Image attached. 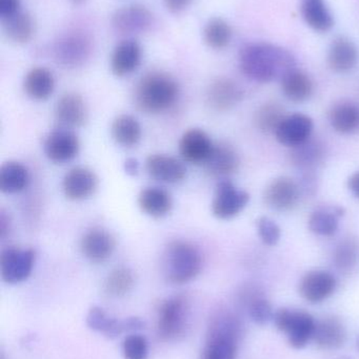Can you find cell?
<instances>
[{
	"mask_svg": "<svg viewBox=\"0 0 359 359\" xmlns=\"http://www.w3.org/2000/svg\"><path fill=\"white\" fill-rule=\"evenodd\" d=\"M240 69L253 81L268 83L282 80L296 69V61L289 50L270 43H252L244 46L240 54Z\"/></svg>",
	"mask_w": 359,
	"mask_h": 359,
	"instance_id": "cell-1",
	"label": "cell"
},
{
	"mask_svg": "<svg viewBox=\"0 0 359 359\" xmlns=\"http://www.w3.org/2000/svg\"><path fill=\"white\" fill-rule=\"evenodd\" d=\"M179 86L174 78L162 72L143 76L134 92L135 107L149 115H157L170 109L178 100Z\"/></svg>",
	"mask_w": 359,
	"mask_h": 359,
	"instance_id": "cell-2",
	"label": "cell"
},
{
	"mask_svg": "<svg viewBox=\"0 0 359 359\" xmlns=\"http://www.w3.org/2000/svg\"><path fill=\"white\" fill-rule=\"evenodd\" d=\"M164 273L169 282L183 285L191 282L202 271L200 250L185 241H173L164 251Z\"/></svg>",
	"mask_w": 359,
	"mask_h": 359,
	"instance_id": "cell-3",
	"label": "cell"
},
{
	"mask_svg": "<svg viewBox=\"0 0 359 359\" xmlns=\"http://www.w3.org/2000/svg\"><path fill=\"white\" fill-rule=\"evenodd\" d=\"M240 326L233 316L221 314L215 318L202 359H236Z\"/></svg>",
	"mask_w": 359,
	"mask_h": 359,
	"instance_id": "cell-4",
	"label": "cell"
},
{
	"mask_svg": "<svg viewBox=\"0 0 359 359\" xmlns=\"http://www.w3.org/2000/svg\"><path fill=\"white\" fill-rule=\"evenodd\" d=\"M189 320V305L183 295L167 299L158 309L157 331L164 341H175L185 334Z\"/></svg>",
	"mask_w": 359,
	"mask_h": 359,
	"instance_id": "cell-5",
	"label": "cell"
},
{
	"mask_svg": "<svg viewBox=\"0 0 359 359\" xmlns=\"http://www.w3.org/2000/svg\"><path fill=\"white\" fill-rule=\"evenodd\" d=\"M273 318L278 330L287 335L293 348L301 349L313 339L316 322L308 312L284 308L278 310Z\"/></svg>",
	"mask_w": 359,
	"mask_h": 359,
	"instance_id": "cell-6",
	"label": "cell"
},
{
	"mask_svg": "<svg viewBox=\"0 0 359 359\" xmlns=\"http://www.w3.org/2000/svg\"><path fill=\"white\" fill-rule=\"evenodd\" d=\"M35 251L30 248L8 247L0 255V276L6 284H19L31 276L35 264Z\"/></svg>",
	"mask_w": 359,
	"mask_h": 359,
	"instance_id": "cell-7",
	"label": "cell"
},
{
	"mask_svg": "<svg viewBox=\"0 0 359 359\" xmlns=\"http://www.w3.org/2000/svg\"><path fill=\"white\" fill-rule=\"evenodd\" d=\"M250 201V194L236 187L229 180L217 184L212 201V213L219 219H230L240 215Z\"/></svg>",
	"mask_w": 359,
	"mask_h": 359,
	"instance_id": "cell-8",
	"label": "cell"
},
{
	"mask_svg": "<svg viewBox=\"0 0 359 359\" xmlns=\"http://www.w3.org/2000/svg\"><path fill=\"white\" fill-rule=\"evenodd\" d=\"M53 52L58 65L74 69L88 60L92 52V41L88 35L79 32L67 34L55 43Z\"/></svg>",
	"mask_w": 359,
	"mask_h": 359,
	"instance_id": "cell-9",
	"label": "cell"
},
{
	"mask_svg": "<svg viewBox=\"0 0 359 359\" xmlns=\"http://www.w3.org/2000/svg\"><path fill=\"white\" fill-rule=\"evenodd\" d=\"M112 27L122 34H138L149 31L154 23L151 11L143 4H129L112 15Z\"/></svg>",
	"mask_w": 359,
	"mask_h": 359,
	"instance_id": "cell-10",
	"label": "cell"
},
{
	"mask_svg": "<svg viewBox=\"0 0 359 359\" xmlns=\"http://www.w3.org/2000/svg\"><path fill=\"white\" fill-rule=\"evenodd\" d=\"M313 120L305 114L295 113L287 115L276 128V140L285 147H293L303 144L311 138Z\"/></svg>",
	"mask_w": 359,
	"mask_h": 359,
	"instance_id": "cell-11",
	"label": "cell"
},
{
	"mask_svg": "<svg viewBox=\"0 0 359 359\" xmlns=\"http://www.w3.org/2000/svg\"><path fill=\"white\" fill-rule=\"evenodd\" d=\"M301 196V187L294 180L289 177H280L273 180L266 187L263 200L273 210L285 212L296 206Z\"/></svg>",
	"mask_w": 359,
	"mask_h": 359,
	"instance_id": "cell-12",
	"label": "cell"
},
{
	"mask_svg": "<svg viewBox=\"0 0 359 359\" xmlns=\"http://www.w3.org/2000/svg\"><path fill=\"white\" fill-rule=\"evenodd\" d=\"M79 149V139L67 130H53L46 136L44 143L46 158L56 164L71 161L77 157Z\"/></svg>",
	"mask_w": 359,
	"mask_h": 359,
	"instance_id": "cell-13",
	"label": "cell"
},
{
	"mask_svg": "<svg viewBox=\"0 0 359 359\" xmlns=\"http://www.w3.org/2000/svg\"><path fill=\"white\" fill-rule=\"evenodd\" d=\"M337 278L325 270L307 272L299 283L301 297L311 304L322 303L331 297L337 289Z\"/></svg>",
	"mask_w": 359,
	"mask_h": 359,
	"instance_id": "cell-14",
	"label": "cell"
},
{
	"mask_svg": "<svg viewBox=\"0 0 359 359\" xmlns=\"http://www.w3.org/2000/svg\"><path fill=\"white\" fill-rule=\"evenodd\" d=\"M214 143L209 135L200 128H191L181 136L179 154L183 161L195 165H204L212 151Z\"/></svg>",
	"mask_w": 359,
	"mask_h": 359,
	"instance_id": "cell-15",
	"label": "cell"
},
{
	"mask_svg": "<svg viewBox=\"0 0 359 359\" xmlns=\"http://www.w3.org/2000/svg\"><path fill=\"white\" fill-rule=\"evenodd\" d=\"M115 248V238L109 231L101 228L89 230L80 240L82 255L95 264L107 261L113 255Z\"/></svg>",
	"mask_w": 359,
	"mask_h": 359,
	"instance_id": "cell-16",
	"label": "cell"
},
{
	"mask_svg": "<svg viewBox=\"0 0 359 359\" xmlns=\"http://www.w3.org/2000/svg\"><path fill=\"white\" fill-rule=\"evenodd\" d=\"M98 188V178L84 166L72 168L63 180V190L69 200L82 201L92 196Z\"/></svg>",
	"mask_w": 359,
	"mask_h": 359,
	"instance_id": "cell-17",
	"label": "cell"
},
{
	"mask_svg": "<svg viewBox=\"0 0 359 359\" xmlns=\"http://www.w3.org/2000/svg\"><path fill=\"white\" fill-rule=\"evenodd\" d=\"M244 92L242 88L229 78H218L209 86L207 102L211 109L217 111H227L242 101Z\"/></svg>",
	"mask_w": 359,
	"mask_h": 359,
	"instance_id": "cell-18",
	"label": "cell"
},
{
	"mask_svg": "<svg viewBox=\"0 0 359 359\" xmlns=\"http://www.w3.org/2000/svg\"><path fill=\"white\" fill-rule=\"evenodd\" d=\"M145 170L151 178L164 183H179L187 176V168L183 162L162 154L149 156L145 161Z\"/></svg>",
	"mask_w": 359,
	"mask_h": 359,
	"instance_id": "cell-19",
	"label": "cell"
},
{
	"mask_svg": "<svg viewBox=\"0 0 359 359\" xmlns=\"http://www.w3.org/2000/svg\"><path fill=\"white\" fill-rule=\"evenodd\" d=\"M55 117L59 123L67 128H81L88 121L86 102L80 95L67 93L57 101Z\"/></svg>",
	"mask_w": 359,
	"mask_h": 359,
	"instance_id": "cell-20",
	"label": "cell"
},
{
	"mask_svg": "<svg viewBox=\"0 0 359 359\" xmlns=\"http://www.w3.org/2000/svg\"><path fill=\"white\" fill-rule=\"evenodd\" d=\"M204 166L210 176L225 178L238 170L240 157L232 145L226 142L217 143L213 147L212 151Z\"/></svg>",
	"mask_w": 359,
	"mask_h": 359,
	"instance_id": "cell-21",
	"label": "cell"
},
{
	"mask_svg": "<svg viewBox=\"0 0 359 359\" xmlns=\"http://www.w3.org/2000/svg\"><path fill=\"white\" fill-rule=\"evenodd\" d=\"M143 50L135 40H124L116 46L111 56V71L122 78L134 73L141 63Z\"/></svg>",
	"mask_w": 359,
	"mask_h": 359,
	"instance_id": "cell-22",
	"label": "cell"
},
{
	"mask_svg": "<svg viewBox=\"0 0 359 359\" xmlns=\"http://www.w3.org/2000/svg\"><path fill=\"white\" fill-rule=\"evenodd\" d=\"M358 50L355 44L346 37H339L331 44L328 65L335 73H348L358 62Z\"/></svg>",
	"mask_w": 359,
	"mask_h": 359,
	"instance_id": "cell-23",
	"label": "cell"
},
{
	"mask_svg": "<svg viewBox=\"0 0 359 359\" xmlns=\"http://www.w3.org/2000/svg\"><path fill=\"white\" fill-rule=\"evenodd\" d=\"M137 203L143 213L154 219L166 217L173 208L172 196L160 187H147L141 190Z\"/></svg>",
	"mask_w": 359,
	"mask_h": 359,
	"instance_id": "cell-24",
	"label": "cell"
},
{
	"mask_svg": "<svg viewBox=\"0 0 359 359\" xmlns=\"http://www.w3.org/2000/svg\"><path fill=\"white\" fill-rule=\"evenodd\" d=\"M346 337L345 326L339 318L331 316L316 323L313 341L322 349H339L345 344Z\"/></svg>",
	"mask_w": 359,
	"mask_h": 359,
	"instance_id": "cell-25",
	"label": "cell"
},
{
	"mask_svg": "<svg viewBox=\"0 0 359 359\" xmlns=\"http://www.w3.org/2000/svg\"><path fill=\"white\" fill-rule=\"evenodd\" d=\"M23 90L33 100L44 101L50 98L55 90L52 72L40 67L30 69L23 80Z\"/></svg>",
	"mask_w": 359,
	"mask_h": 359,
	"instance_id": "cell-26",
	"label": "cell"
},
{
	"mask_svg": "<svg viewBox=\"0 0 359 359\" xmlns=\"http://www.w3.org/2000/svg\"><path fill=\"white\" fill-rule=\"evenodd\" d=\"M329 121L335 132L348 135L359 130V105L351 101L335 103L329 111Z\"/></svg>",
	"mask_w": 359,
	"mask_h": 359,
	"instance_id": "cell-27",
	"label": "cell"
},
{
	"mask_svg": "<svg viewBox=\"0 0 359 359\" xmlns=\"http://www.w3.org/2000/svg\"><path fill=\"white\" fill-rule=\"evenodd\" d=\"M303 20L314 31L325 33L334 25V19L326 0H301Z\"/></svg>",
	"mask_w": 359,
	"mask_h": 359,
	"instance_id": "cell-28",
	"label": "cell"
},
{
	"mask_svg": "<svg viewBox=\"0 0 359 359\" xmlns=\"http://www.w3.org/2000/svg\"><path fill=\"white\" fill-rule=\"evenodd\" d=\"M345 215V209L339 206L320 207L309 217V229L320 236H332L339 227V219Z\"/></svg>",
	"mask_w": 359,
	"mask_h": 359,
	"instance_id": "cell-29",
	"label": "cell"
},
{
	"mask_svg": "<svg viewBox=\"0 0 359 359\" xmlns=\"http://www.w3.org/2000/svg\"><path fill=\"white\" fill-rule=\"evenodd\" d=\"M4 35L16 44L31 41L35 34V21L27 12L19 11L13 16L2 19Z\"/></svg>",
	"mask_w": 359,
	"mask_h": 359,
	"instance_id": "cell-30",
	"label": "cell"
},
{
	"mask_svg": "<svg viewBox=\"0 0 359 359\" xmlns=\"http://www.w3.org/2000/svg\"><path fill=\"white\" fill-rule=\"evenodd\" d=\"M280 81L282 93L292 102H303L313 94V81L307 74L299 69L289 72Z\"/></svg>",
	"mask_w": 359,
	"mask_h": 359,
	"instance_id": "cell-31",
	"label": "cell"
},
{
	"mask_svg": "<svg viewBox=\"0 0 359 359\" xmlns=\"http://www.w3.org/2000/svg\"><path fill=\"white\" fill-rule=\"evenodd\" d=\"M111 136L120 147L126 149L136 147L141 139V124L133 116H118L112 122Z\"/></svg>",
	"mask_w": 359,
	"mask_h": 359,
	"instance_id": "cell-32",
	"label": "cell"
},
{
	"mask_svg": "<svg viewBox=\"0 0 359 359\" xmlns=\"http://www.w3.org/2000/svg\"><path fill=\"white\" fill-rule=\"evenodd\" d=\"M29 182V170L19 162H6L0 168V190L2 194H18L27 187Z\"/></svg>",
	"mask_w": 359,
	"mask_h": 359,
	"instance_id": "cell-33",
	"label": "cell"
},
{
	"mask_svg": "<svg viewBox=\"0 0 359 359\" xmlns=\"http://www.w3.org/2000/svg\"><path fill=\"white\" fill-rule=\"evenodd\" d=\"M89 328L103 333L109 339H115L122 333L129 331L126 320H118L107 316L105 310L99 307L91 308L86 316Z\"/></svg>",
	"mask_w": 359,
	"mask_h": 359,
	"instance_id": "cell-34",
	"label": "cell"
},
{
	"mask_svg": "<svg viewBox=\"0 0 359 359\" xmlns=\"http://www.w3.org/2000/svg\"><path fill=\"white\" fill-rule=\"evenodd\" d=\"M325 155L326 151L324 145L318 141H311L309 139L303 144L293 147L290 160L293 165L308 172L322 163Z\"/></svg>",
	"mask_w": 359,
	"mask_h": 359,
	"instance_id": "cell-35",
	"label": "cell"
},
{
	"mask_svg": "<svg viewBox=\"0 0 359 359\" xmlns=\"http://www.w3.org/2000/svg\"><path fill=\"white\" fill-rule=\"evenodd\" d=\"M232 39V29L225 19L214 17L207 22L204 29V40L209 48L223 50Z\"/></svg>",
	"mask_w": 359,
	"mask_h": 359,
	"instance_id": "cell-36",
	"label": "cell"
},
{
	"mask_svg": "<svg viewBox=\"0 0 359 359\" xmlns=\"http://www.w3.org/2000/svg\"><path fill=\"white\" fill-rule=\"evenodd\" d=\"M135 284V276L132 270L126 267L114 269L105 278L103 290L111 297H122L128 294Z\"/></svg>",
	"mask_w": 359,
	"mask_h": 359,
	"instance_id": "cell-37",
	"label": "cell"
},
{
	"mask_svg": "<svg viewBox=\"0 0 359 359\" xmlns=\"http://www.w3.org/2000/svg\"><path fill=\"white\" fill-rule=\"evenodd\" d=\"M286 116L282 105L275 102L266 103L261 105L255 114V126L261 132L266 134L275 133L276 128Z\"/></svg>",
	"mask_w": 359,
	"mask_h": 359,
	"instance_id": "cell-38",
	"label": "cell"
},
{
	"mask_svg": "<svg viewBox=\"0 0 359 359\" xmlns=\"http://www.w3.org/2000/svg\"><path fill=\"white\" fill-rule=\"evenodd\" d=\"M358 241L352 236L343 238L334 251V263L337 269L343 272L351 271L358 265Z\"/></svg>",
	"mask_w": 359,
	"mask_h": 359,
	"instance_id": "cell-39",
	"label": "cell"
},
{
	"mask_svg": "<svg viewBox=\"0 0 359 359\" xmlns=\"http://www.w3.org/2000/svg\"><path fill=\"white\" fill-rule=\"evenodd\" d=\"M122 353L126 359H148L149 344L143 335H129L122 344Z\"/></svg>",
	"mask_w": 359,
	"mask_h": 359,
	"instance_id": "cell-40",
	"label": "cell"
},
{
	"mask_svg": "<svg viewBox=\"0 0 359 359\" xmlns=\"http://www.w3.org/2000/svg\"><path fill=\"white\" fill-rule=\"evenodd\" d=\"M248 311L251 318L257 324L261 325L265 324L272 316H274L269 302L257 293L251 294L249 297Z\"/></svg>",
	"mask_w": 359,
	"mask_h": 359,
	"instance_id": "cell-41",
	"label": "cell"
},
{
	"mask_svg": "<svg viewBox=\"0 0 359 359\" xmlns=\"http://www.w3.org/2000/svg\"><path fill=\"white\" fill-rule=\"evenodd\" d=\"M257 232L261 242L267 246H275L282 236L280 226L267 217H261L257 221Z\"/></svg>",
	"mask_w": 359,
	"mask_h": 359,
	"instance_id": "cell-42",
	"label": "cell"
},
{
	"mask_svg": "<svg viewBox=\"0 0 359 359\" xmlns=\"http://www.w3.org/2000/svg\"><path fill=\"white\" fill-rule=\"evenodd\" d=\"M20 0H0V16L8 18L19 12Z\"/></svg>",
	"mask_w": 359,
	"mask_h": 359,
	"instance_id": "cell-43",
	"label": "cell"
},
{
	"mask_svg": "<svg viewBox=\"0 0 359 359\" xmlns=\"http://www.w3.org/2000/svg\"><path fill=\"white\" fill-rule=\"evenodd\" d=\"M193 0H164L167 10L172 14H179L183 12Z\"/></svg>",
	"mask_w": 359,
	"mask_h": 359,
	"instance_id": "cell-44",
	"label": "cell"
},
{
	"mask_svg": "<svg viewBox=\"0 0 359 359\" xmlns=\"http://www.w3.org/2000/svg\"><path fill=\"white\" fill-rule=\"evenodd\" d=\"M139 166L138 161L134 158H129L126 161L124 162V170L129 176H137L139 174Z\"/></svg>",
	"mask_w": 359,
	"mask_h": 359,
	"instance_id": "cell-45",
	"label": "cell"
},
{
	"mask_svg": "<svg viewBox=\"0 0 359 359\" xmlns=\"http://www.w3.org/2000/svg\"><path fill=\"white\" fill-rule=\"evenodd\" d=\"M348 187H349L351 194H353L355 198H359V170L350 177L349 181H348Z\"/></svg>",
	"mask_w": 359,
	"mask_h": 359,
	"instance_id": "cell-46",
	"label": "cell"
},
{
	"mask_svg": "<svg viewBox=\"0 0 359 359\" xmlns=\"http://www.w3.org/2000/svg\"><path fill=\"white\" fill-rule=\"evenodd\" d=\"M86 1V0H70V2L73 4L74 6H81V4H84Z\"/></svg>",
	"mask_w": 359,
	"mask_h": 359,
	"instance_id": "cell-47",
	"label": "cell"
},
{
	"mask_svg": "<svg viewBox=\"0 0 359 359\" xmlns=\"http://www.w3.org/2000/svg\"><path fill=\"white\" fill-rule=\"evenodd\" d=\"M358 345H359V344H358Z\"/></svg>",
	"mask_w": 359,
	"mask_h": 359,
	"instance_id": "cell-48",
	"label": "cell"
}]
</instances>
